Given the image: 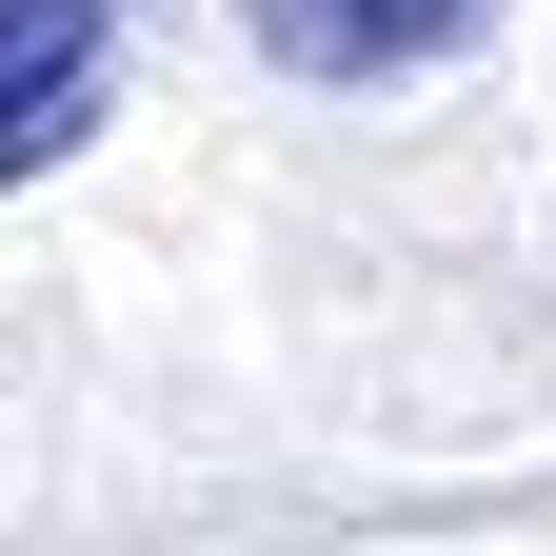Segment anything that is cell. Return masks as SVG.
I'll use <instances>...</instances> for the list:
<instances>
[{
    "label": "cell",
    "mask_w": 556,
    "mask_h": 556,
    "mask_svg": "<svg viewBox=\"0 0 556 556\" xmlns=\"http://www.w3.org/2000/svg\"><path fill=\"white\" fill-rule=\"evenodd\" d=\"M100 80H119V0H0V179L80 160Z\"/></svg>",
    "instance_id": "1"
},
{
    "label": "cell",
    "mask_w": 556,
    "mask_h": 556,
    "mask_svg": "<svg viewBox=\"0 0 556 556\" xmlns=\"http://www.w3.org/2000/svg\"><path fill=\"white\" fill-rule=\"evenodd\" d=\"M239 21H258V60H278V80H338V100H358V80H417V60H457L497 0H239Z\"/></svg>",
    "instance_id": "2"
}]
</instances>
